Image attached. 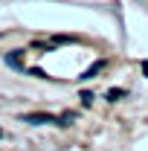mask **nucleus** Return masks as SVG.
<instances>
[{"label":"nucleus","instance_id":"3","mask_svg":"<svg viewBox=\"0 0 148 151\" xmlns=\"http://www.w3.org/2000/svg\"><path fill=\"white\" fill-rule=\"evenodd\" d=\"M105 67H108V61H96V64H93V67H87V70H84V73H81V78H93V76H96V73H102V70H105Z\"/></svg>","mask_w":148,"mask_h":151},{"label":"nucleus","instance_id":"2","mask_svg":"<svg viewBox=\"0 0 148 151\" xmlns=\"http://www.w3.org/2000/svg\"><path fill=\"white\" fill-rule=\"evenodd\" d=\"M20 55H23V50H12V52L6 55V64H9V67H15V70H20V73H23V64H20Z\"/></svg>","mask_w":148,"mask_h":151},{"label":"nucleus","instance_id":"6","mask_svg":"<svg viewBox=\"0 0 148 151\" xmlns=\"http://www.w3.org/2000/svg\"><path fill=\"white\" fill-rule=\"evenodd\" d=\"M0 137H3V131H0Z\"/></svg>","mask_w":148,"mask_h":151},{"label":"nucleus","instance_id":"4","mask_svg":"<svg viewBox=\"0 0 148 151\" xmlns=\"http://www.w3.org/2000/svg\"><path fill=\"white\" fill-rule=\"evenodd\" d=\"M122 96H125V90H108V99H111V102H116V99H122Z\"/></svg>","mask_w":148,"mask_h":151},{"label":"nucleus","instance_id":"1","mask_svg":"<svg viewBox=\"0 0 148 151\" xmlns=\"http://www.w3.org/2000/svg\"><path fill=\"white\" fill-rule=\"evenodd\" d=\"M20 122H29V125H47V122H55V125H61V116H52V113H26V116H20Z\"/></svg>","mask_w":148,"mask_h":151},{"label":"nucleus","instance_id":"5","mask_svg":"<svg viewBox=\"0 0 148 151\" xmlns=\"http://www.w3.org/2000/svg\"><path fill=\"white\" fill-rule=\"evenodd\" d=\"M81 102H84V105H90V102H93V93H87V90H84V93H81Z\"/></svg>","mask_w":148,"mask_h":151}]
</instances>
